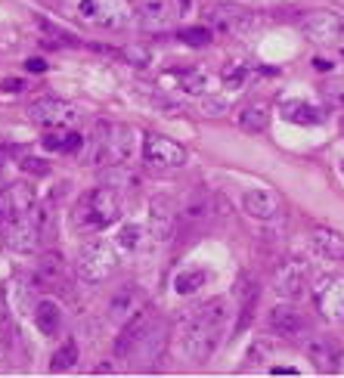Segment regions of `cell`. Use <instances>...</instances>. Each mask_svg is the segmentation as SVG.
Instances as JSON below:
<instances>
[{"instance_id":"6da1fadb","label":"cell","mask_w":344,"mask_h":378,"mask_svg":"<svg viewBox=\"0 0 344 378\" xmlns=\"http://www.w3.org/2000/svg\"><path fill=\"white\" fill-rule=\"evenodd\" d=\"M223 323H227V301H221V298H211L202 307H196L193 313H187L180 323L183 354L193 363H205L221 344Z\"/></svg>"},{"instance_id":"7a4b0ae2","label":"cell","mask_w":344,"mask_h":378,"mask_svg":"<svg viewBox=\"0 0 344 378\" xmlns=\"http://www.w3.org/2000/svg\"><path fill=\"white\" fill-rule=\"evenodd\" d=\"M121 214V205H118V192L112 187H99V189H87L81 198L75 202V221L78 230L84 233H99V230L112 227Z\"/></svg>"},{"instance_id":"3957f363","label":"cell","mask_w":344,"mask_h":378,"mask_svg":"<svg viewBox=\"0 0 344 378\" xmlns=\"http://www.w3.org/2000/svg\"><path fill=\"white\" fill-rule=\"evenodd\" d=\"M118 270V255L115 248H112L109 242H103V239H94V242H87L81 251H78L75 257V273L78 280L96 285V282H105L112 273Z\"/></svg>"},{"instance_id":"277c9868","label":"cell","mask_w":344,"mask_h":378,"mask_svg":"<svg viewBox=\"0 0 344 378\" xmlns=\"http://www.w3.org/2000/svg\"><path fill=\"white\" fill-rule=\"evenodd\" d=\"M134 152V130L121 124H99L94 134V162L96 164H121Z\"/></svg>"},{"instance_id":"5b68a950","label":"cell","mask_w":344,"mask_h":378,"mask_svg":"<svg viewBox=\"0 0 344 378\" xmlns=\"http://www.w3.org/2000/svg\"><path fill=\"white\" fill-rule=\"evenodd\" d=\"M75 12L99 28H124L134 19L128 0H75Z\"/></svg>"},{"instance_id":"8992f818","label":"cell","mask_w":344,"mask_h":378,"mask_svg":"<svg viewBox=\"0 0 344 378\" xmlns=\"http://www.w3.org/2000/svg\"><path fill=\"white\" fill-rule=\"evenodd\" d=\"M301 35L307 41L320 44V47H329V44H338L344 37V19L335 16L329 10H313V12H304L301 16Z\"/></svg>"},{"instance_id":"52a82bcc","label":"cell","mask_w":344,"mask_h":378,"mask_svg":"<svg viewBox=\"0 0 344 378\" xmlns=\"http://www.w3.org/2000/svg\"><path fill=\"white\" fill-rule=\"evenodd\" d=\"M28 118L35 124H41V128H47V130H62V128H75L78 109L71 103H65V99L44 96L28 109Z\"/></svg>"},{"instance_id":"ba28073f","label":"cell","mask_w":344,"mask_h":378,"mask_svg":"<svg viewBox=\"0 0 344 378\" xmlns=\"http://www.w3.org/2000/svg\"><path fill=\"white\" fill-rule=\"evenodd\" d=\"M164 347H168V329H164V323H149V329L140 335V341L134 344V350H130V360L137 363V369H152L158 360H162Z\"/></svg>"},{"instance_id":"9c48e42d","label":"cell","mask_w":344,"mask_h":378,"mask_svg":"<svg viewBox=\"0 0 344 378\" xmlns=\"http://www.w3.org/2000/svg\"><path fill=\"white\" fill-rule=\"evenodd\" d=\"M273 289L280 291L286 301H301L310 289V270L304 261H286L276 267L273 273Z\"/></svg>"},{"instance_id":"30bf717a","label":"cell","mask_w":344,"mask_h":378,"mask_svg":"<svg viewBox=\"0 0 344 378\" xmlns=\"http://www.w3.org/2000/svg\"><path fill=\"white\" fill-rule=\"evenodd\" d=\"M143 158H146V164H152V168H180L187 162V149L177 140H171V137L149 134L143 140Z\"/></svg>"},{"instance_id":"8fae6325","label":"cell","mask_w":344,"mask_h":378,"mask_svg":"<svg viewBox=\"0 0 344 378\" xmlns=\"http://www.w3.org/2000/svg\"><path fill=\"white\" fill-rule=\"evenodd\" d=\"M316 310L326 323H344V276H326L316 285Z\"/></svg>"},{"instance_id":"7c38bea8","label":"cell","mask_w":344,"mask_h":378,"mask_svg":"<svg viewBox=\"0 0 344 378\" xmlns=\"http://www.w3.org/2000/svg\"><path fill=\"white\" fill-rule=\"evenodd\" d=\"M270 329L280 338H289V341H304L310 335V320L292 304H280V307L270 310Z\"/></svg>"},{"instance_id":"4fadbf2b","label":"cell","mask_w":344,"mask_h":378,"mask_svg":"<svg viewBox=\"0 0 344 378\" xmlns=\"http://www.w3.org/2000/svg\"><path fill=\"white\" fill-rule=\"evenodd\" d=\"M205 19H208V25L214 31H227V35H233V31H248L251 22H255V16H251L246 6H236V3H214V6H208Z\"/></svg>"},{"instance_id":"5bb4252c","label":"cell","mask_w":344,"mask_h":378,"mask_svg":"<svg viewBox=\"0 0 344 378\" xmlns=\"http://www.w3.org/2000/svg\"><path fill=\"white\" fill-rule=\"evenodd\" d=\"M31 208H35V189L28 183H10L6 189H0V227L28 214Z\"/></svg>"},{"instance_id":"9a60e30c","label":"cell","mask_w":344,"mask_h":378,"mask_svg":"<svg viewBox=\"0 0 344 378\" xmlns=\"http://www.w3.org/2000/svg\"><path fill=\"white\" fill-rule=\"evenodd\" d=\"M242 208H246L251 217H257V221H273V217L280 214L282 202L273 189H248L246 196H242Z\"/></svg>"},{"instance_id":"2e32d148","label":"cell","mask_w":344,"mask_h":378,"mask_svg":"<svg viewBox=\"0 0 344 378\" xmlns=\"http://www.w3.org/2000/svg\"><path fill=\"white\" fill-rule=\"evenodd\" d=\"M149 323H152L149 310H140V313H134L130 320H124L121 323V332H118V338H115V354L118 356H128L130 350H134V344L140 341V335L149 329Z\"/></svg>"},{"instance_id":"e0dca14e","label":"cell","mask_w":344,"mask_h":378,"mask_svg":"<svg viewBox=\"0 0 344 378\" xmlns=\"http://www.w3.org/2000/svg\"><path fill=\"white\" fill-rule=\"evenodd\" d=\"M310 248H313L320 257H329V261H341V257H344V236L338 233V230L316 227L313 233H310Z\"/></svg>"},{"instance_id":"ac0fdd59","label":"cell","mask_w":344,"mask_h":378,"mask_svg":"<svg viewBox=\"0 0 344 378\" xmlns=\"http://www.w3.org/2000/svg\"><path fill=\"white\" fill-rule=\"evenodd\" d=\"M177 230V217H174V208H171L164 198H155L149 205V236L155 239H171Z\"/></svg>"},{"instance_id":"d6986e66","label":"cell","mask_w":344,"mask_h":378,"mask_svg":"<svg viewBox=\"0 0 344 378\" xmlns=\"http://www.w3.org/2000/svg\"><path fill=\"white\" fill-rule=\"evenodd\" d=\"M338 344L332 338H310L307 341V356L313 360V366L320 372H335V363H338Z\"/></svg>"},{"instance_id":"ffe728a7","label":"cell","mask_w":344,"mask_h":378,"mask_svg":"<svg viewBox=\"0 0 344 378\" xmlns=\"http://www.w3.org/2000/svg\"><path fill=\"white\" fill-rule=\"evenodd\" d=\"M35 280H37L41 289H50V291L65 289V264H62V257H59V255H47L41 261V267H37Z\"/></svg>"},{"instance_id":"44dd1931","label":"cell","mask_w":344,"mask_h":378,"mask_svg":"<svg viewBox=\"0 0 344 378\" xmlns=\"http://www.w3.org/2000/svg\"><path fill=\"white\" fill-rule=\"evenodd\" d=\"M137 19H140L143 28L162 31L171 25V6L164 3V0H149V3H143L140 10H137Z\"/></svg>"},{"instance_id":"7402d4cb","label":"cell","mask_w":344,"mask_h":378,"mask_svg":"<svg viewBox=\"0 0 344 378\" xmlns=\"http://www.w3.org/2000/svg\"><path fill=\"white\" fill-rule=\"evenodd\" d=\"M35 326L44 332V335H59V329H62V310H59L56 301H41L35 307Z\"/></svg>"},{"instance_id":"603a6c76","label":"cell","mask_w":344,"mask_h":378,"mask_svg":"<svg viewBox=\"0 0 344 378\" xmlns=\"http://www.w3.org/2000/svg\"><path fill=\"white\" fill-rule=\"evenodd\" d=\"M44 149L50 152H65V155H71V152H81V134H75V130L62 128V130H50V134H44Z\"/></svg>"},{"instance_id":"cb8c5ba5","label":"cell","mask_w":344,"mask_h":378,"mask_svg":"<svg viewBox=\"0 0 344 378\" xmlns=\"http://www.w3.org/2000/svg\"><path fill=\"white\" fill-rule=\"evenodd\" d=\"M267 124H270V109L264 103H248L239 112V128L248 130V134H261V130H267Z\"/></svg>"},{"instance_id":"d4e9b609","label":"cell","mask_w":344,"mask_h":378,"mask_svg":"<svg viewBox=\"0 0 344 378\" xmlns=\"http://www.w3.org/2000/svg\"><path fill=\"white\" fill-rule=\"evenodd\" d=\"M282 118L286 121H292V124H320L322 121V112L316 109V105H310V103H286L282 105Z\"/></svg>"},{"instance_id":"484cf974","label":"cell","mask_w":344,"mask_h":378,"mask_svg":"<svg viewBox=\"0 0 344 378\" xmlns=\"http://www.w3.org/2000/svg\"><path fill=\"white\" fill-rule=\"evenodd\" d=\"M78 366V341L59 344V350L50 356V372H69Z\"/></svg>"},{"instance_id":"4316f807","label":"cell","mask_w":344,"mask_h":378,"mask_svg":"<svg viewBox=\"0 0 344 378\" xmlns=\"http://www.w3.org/2000/svg\"><path fill=\"white\" fill-rule=\"evenodd\" d=\"M146 236H149V230L137 227V223H128V227L118 230V245H121L124 251H140L143 242H146Z\"/></svg>"},{"instance_id":"83f0119b","label":"cell","mask_w":344,"mask_h":378,"mask_svg":"<svg viewBox=\"0 0 344 378\" xmlns=\"http://www.w3.org/2000/svg\"><path fill=\"white\" fill-rule=\"evenodd\" d=\"M134 304H137V295L134 291H121V295H115V301H112V307H109V316L115 323H124V320H130L134 316Z\"/></svg>"},{"instance_id":"f1b7e54d","label":"cell","mask_w":344,"mask_h":378,"mask_svg":"<svg viewBox=\"0 0 344 378\" xmlns=\"http://www.w3.org/2000/svg\"><path fill=\"white\" fill-rule=\"evenodd\" d=\"M205 282H208V273H205V270H183V273L174 280V289L180 291V295H193V291H198Z\"/></svg>"},{"instance_id":"f546056e","label":"cell","mask_w":344,"mask_h":378,"mask_svg":"<svg viewBox=\"0 0 344 378\" xmlns=\"http://www.w3.org/2000/svg\"><path fill=\"white\" fill-rule=\"evenodd\" d=\"M180 41L189 44V47H208V44H211V31L208 28H183Z\"/></svg>"},{"instance_id":"4dcf8cb0","label":"cell","mask_w":344,"mask_h":378,"mask_svg":"<svg viewBox=\"0 0 344 378\" xmlns=\"http://www.w3.org/2000/svg\"><path fill=\"white\" fill-rule=\"evenodd\" d=\"M105 177H109V187H134V183H137V177L130 174L128 168H121V164H115V168H112Z\"/></svg>"},{"instance_id":"1f68e13d","label":"cell","mask_w":344,"mask_h":378,"mask_svg":"<svg viewBox=\"0 0 344 378\" xmlns=\"http://www.w3.org/2000/svg\"><path fill=\"white\" fill-rule=\"evenodd\" d=\"M19 164H22V171L25 174H31V177H47L50 174V164L41 162V158H35V155H25Z\"/></svg>"},{"instance_id":"d6a6232c","label":"cell","mask_w":344,"mask_h":378,"mask_svg":"<svg viewBox=\"0 0 344 378\" xmlns=\"http://www.w3.org/2000/svg\"><path fill=\"white\" fill-rule=\"evenodd\" d=\"M205 84H208V78H205L202 71H193V75H187V87H189V90H205Z\"/></svg>"},{"instance_id":"836d02e7","label":"cell","mask_w":344,"mask_h":378,"mask_svg":"<svg viewBox=\"0 0 344 378\" xmlns=\"http://www.w3.org/2000/svg\"><path fill=\"white\" fill-rule=\"evenodd\" d=\"M273 372H280V375H295L298 369H295V366H273Z\"/></svg>"},{"instance_id":"e575fe53","label":"cell","mask_w":344,"mask_h":378,"mask_svg":"<svg viewBox=\"0 0 344 378\" xmlns=\"http://www.w3.org/2000/svg\"><path fill=\"white\" fill-rule=\"evenodd\" d=\"M335 372H344V347L338 350V363H335Z\"/></svg>"},{"instance_id":"d590c367","label":"cell","mask_w":344,"mask_h":378,"mask_svg":"<svg viewBox=\"0 0 344 378\" xmlns=\"http://www.w3.org/2000/svg\"><path fill=\"white\" fill-rule=\"evenodd\" d=\"M28 69H31V71H44V62H41V59H31Z\"/></svg>"},{"instance_id":"8d00e7d4","label":"cell","mask_w":344,"mask_h":378,"mask_svg":"<svg viewBox=\"0 0 344 378\" xmlns=\"http://www.w3.org/2000/svg\"><path fill=\"white\" fill-rule=\"evenodd\" d=\"M338 171H341V177H344V158H341V162H338Z\"/></svg>"},{"instance_id":"74e56055","label":"cell","mask_w":344,"mask_h":378,"mask_svg":"<svg viewBox=\"0 0 344 378\" xmlns=\"http://www.w3.org/2000/svg\"><path fill=\"white\" fill-rule=\"evenodd\" d=\"M0 360H3V341H0Z\"/></svg>"}]
</instances>
